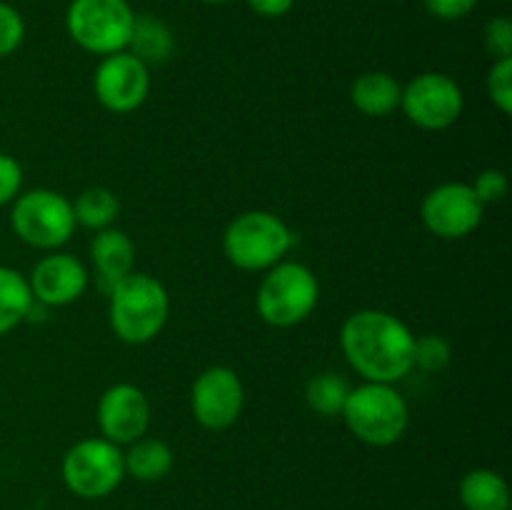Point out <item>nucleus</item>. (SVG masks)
Wrapping results in <instances>:
<instances>
[{
	"label": "nucleus",
	"instance_id": "f257e3e1",
	"mask_svg": "<svg viewBox=\"0 0 512 510\" xmlns=\"http://www.w3.org/2000/svg\"><path fill=\"white\" fill-rule=\"evenodd\" d=\"M415 335L388 310H358L340 328V350L365 383L395 385L413 370Z\"/></svg>",
	"mask_w": 512,
	"mask_h": 510
},
{
	"label": "nucleus",
	"instance_id": "f03ea898",
	"mask_svg": "<svg viewBox=\"0 0 512 510\" xmlns=\"http://www.w3.org/2000/svg\"><path fill=\"white\" fill-rule=\"evenodd\" d=\"M110 328L123 343L145 345L158 338L170 315V295L158 278L130 273L110 288Z\"/></svg>",
	"mask_w": 512,
	"mask_h": 510
},
{
	"label": "nucleus",
	"instance_id": "7ed1b4c3",
	"mask_svg": "<svg viewBox=\"0 0 512 510\" xmlns=\"http://www.w3.org/2000/svg\"><path fill=\"white\" fill-rule=\"evenodd\" d=\"M295 235L280 215L270 210H248L228 223L223 233V253L235 268L265 273L290 253Z\"/></svg>",
	"mask_w": 512,
	"mask_h": 510
},
{
	"label": "nucleus",
	"instance_id": "20e7f679",
	"mask_svg": "<svg viewBox=\"0 0 512 510\" xmlns=\"http://www.w3.org/2000/svg\"><path fill=\"white\" fill-rule=\"evenodd\" d=\"M340 418L360 443L388 448L398 443L408 430L410 408L395 385L363 383L350 390Z\"/></svg>",
	"mask_w": 512,
	"mask_h": 510
},
{
	"label": "nucleus",
	"instance_id": "39448f33",
	"mask_svg": "<svg viewBox=\"0 0 512 510\" xmlns=\"http://www.w3.org/2000/svg\"><path fill=\"white\" fill-rule=\"evenodd\" d=\"M320 283L313 270L298 260H280L260 280L255 310L273 328H293L315 313Z\"/></svg>",
	"mask_w": 512,
	"mask_h": 510
},
{
	"label": "nucleus",
	"instance_id": "423d86ee",
	"mask_svg": "<svg viewBox=\"0 0 512 510\" xmlns=\"http://www.w3.org/2000/svg\"><path fill=\"white\" fill-rule=\"evenodd\" d=\"M135 18L128 0H70L65 30L80 50L105 58L128 50Z\"/></svg>",
	"mask_w": 512,
	"mask_h": 510
},
{
	"label": "nucleus",
	"instance_id": "0eeeda50",
	"mask_svg": "<svg viewBox=\"0 0 512 510\" xmlns=\"http://www.w3.org/2000/svg\"><path fill=\"white\" fill-rule=\"evenodd\" d=\"M10 225L25 245L38 250H58L73 238L78 228L73 203L63 193L50 188H33L20 193L13 200Z\"/></svg>",
	"mask_w": 512,
	"mask_h": 510
},
{
	"label": "nucleus",
	"instance_id": "6e6552de",
	"mask_svg": "<svg viewBox=\"0 0 512 510\" xmlns=\"http://www.w3.org/2000/svg\"><path fill=\"white\" fill-rule=\"evenodd\" d=\"M63 483L73 495L98 500L113 493L125 478V463L120 445L100 438H83L65 453Z\"/></svg>",
	"mask_w": 512,
	"mask_h": 510
},
{
	"label": "nucleus",
	"instance_id": "1a4fd4ad",
	"mask_svg": "<svg viewBox=\"0 0 512 510\" xmlns=\"http://www.w3.org/2000/svg\"><path fill=\"white\" fill-rule=\"evenodd\" d=\"M400 108L418 128L445 130L458 123L463 115L465 95L458 80L430 70V73L415 75L408 85H403Z\"/></svg>",
	"mask_w": 512,
	"mask_h": 510
},
{
	"label": "nucleus",
	"instance_id": "9d476101",
	"mask_svg": "<svg viewBox=\"0 0 512 510\" xmlns=\"http://www.w3.org/2000/svg\"><path fill=\"white\" fill-rule=\"evenodd\" d=\"M485 205L470 183H443L430 190L420 203V220L433 235L443 240L468 238L483 223Z\"/></svg>",
	"mask_w": 512,
	"mask_h": 510
},
{
	"label": "nucleus",
	"instance_id": "9b49d317",
	"mask_svg": "<svg viewBox=\"0 0 512 510\" xmlns=\"http://www.w3.org/2000/svg\"><path fill=\"white\" fill-rule=\"evenodd\" d=\"M243 405V380L228 365L205 368L190 388V410L205 430H228L240 418Z\"/></svg>",
	"mask_w": 512,
	"mask_h": 510
},
{
	"label": "nucleus",
	"instance_id": "f8f14e48",
	"mask_svg": "<svg viewBox=\"0 0 512 510\" xmlns=\"http://www.w3.org/2000/svg\"><path fill=\"white\" fill-rule=\"evenodd\" d=\"M98 103L110 113H133L150 95V68L130 50L100 58L93 75Z\"/></svg>",
	"mask_w": 512,
	"mask_h": 510
},
{
	"label": "nucleus",
	"instance_id": "ddd939ff",
	"mask_svg": "<svg viewBox=\"0 0 512 510\" xmlns=\"http://www.w3.org/2000/svg\"><path fill=\"white\" fill-rule=\"evenodd\" d=\"M150 400L138 385L115 383L98 400V428L105 440L115 445H130L148 435Z\"/></svg>",
	"mask_w": 512,
	"mask_h": 510
},
{
	"label": "nucleus",
	"instance_id": "4468645a",
	"mask_svg": "<svg viewBox=\"0 0 512 510\" xmlns=\"http://www.w3.org/2000/svg\"><path fill=\"white\" fill-rule=\"evenodd\" d=\"M28 283L35 303L45 305V308H63V305L83 298L90 275L75 255L50 250V255L35 263L33 273L28 275Z\"/></svg>",
	"mask_w": 512,
	"mask_h": 510
},
{
	"label": "nucleus",
	"instance_id": "2eb2a0df",
	"mask_svg": "<svg viewBox=\"0 0 512 510\" xmlns=\"http://www.w3.org/2000/svg\"><path fill=\"white\" fill-rule=\"evenodd\" d=\"M90 260H93L100 285L105 288V293H110L118 280L133 273L135 245L123 230L110 225V228L98 230L90 240Z\"/></svg>",
	"mask_w": 512,
	"mask_h": 510
},
{
	"label": "nucleus",
	"instance_id": "dca6fc26",
	"mask_svg": "<svg viewBox=\"0 0 512 510\" xmlns=\"http://www.w3.org/2000/svg\"><path fill=\"white\" fill-rule=\"evenodd\" d=\"M400 98H403V85L383 70L358 75L355 83L350 85V100H353L355 110L368 118H388L400 108Z\"/></svg>",
	"mask_w": 512,
	"mask_h": 510
},
{
	"label": "nucleus",
	"instance_id": "f3484780",
	"mask_svg": "<svg viewBox=\"0 0 512 510\" xmlns=\"http://www.w3.org/2000/svg\"><path fill=\"white\" fill-rule=\"evenodd\" d=\"M125 475H133L140 483H158L173 470L175 455L165 440L143 435L123 450Z\"/></svg>",
	"mask_w": 512,
	"mask_h": 510
},
{
	"label": "nucleus",
	"instance_id": "a211bd4d",
	"mask_svg": "<svg viewBox=\"0 0 512 510\" xmlns=\"http://www.w3.org/2000/svg\"><path fill=\"white\" fill-rule=\"evenodd\" d=\"M460 503L465 510H510V488L495 470L475 468L460 480Z\"/></svg>",
	"mask_w": 512,
	"mask_h": 510
},
{
	"label": "nucleus",
	"instance_id": "6ab92c4d",
	"mask_svg": "<svg viewBox=\"0 0 512 510\" xmlns=\"http://www.w3.org/2000/svg\"><path fill=\"white\" fill-rule=\"evenodd\" d=\"M35 298L30 290L28 275L20 270L0 265V335H8L23 320L33 315Z\"/></svg>",
	"mask_w": 512,
	"mask_h": 510
},
{
	"label": "nucleus",
	"instance_id": "aec40b11",
	"mask_svg": "<svg viewBox=\"0 0 512 510\" xmlns=\"http://www.w3.org/2000/svg\"><path fill=\"white\" fill-rule=\"evenodd\" d=\"M128 50L145 65H160L173 55L175 38L173 30L153 15H138L133 25V35H130Z\"/></svg>",
	"mask_w": 512,
	"mask_h": 510
},
{
	"label": "nucleus",
	"instance_id": "412c9836",
	"mask_svg": "<svg viewBox=\"0 0 512 510\" xmlns=\"http://www.w3.org/2000/svg\"><path fill=\"white\" fill-rule=\"evenodd\" d=\"M353 390L350 380L340 373H318L305 385V403L320 418H340L348 395Z\"/></svg>",
	"mask_w": 512,
	"mask_h": 510
},
{
	"label": "nucleus",
	"instance_id": "4be33fe9",
	"mask_svg": "<svg viewBox=\"0 0 512 510\" xmlns=\"http://www.w3.org/2000/svg\"><path fill=\"white\" fill-rule=\"evenodd\" d=\"M73 213L75 223L98 233L115 223V218L120 215V200L108 188H88L75 198Z\"/></svg>",
	"mask_w": 512,
	"mask_h": 510
},
{
	"label": "nucleus",
	"instance_id": "5701e85b",
	"mask_svg": "<svg viewBox=\"0 0 512 510\" xmlns=\"http://www.w3.org/2000/svg\"><path fill=\"white\" fill-rule=\"evenodd\" d=\"M453 360V345L443 335H415L413 345V368L438 373Z\"/></svg>",
	"mask_w": 512,
	"mask_h": 510
},
{
	"label": "nucleus",
	"instance_id": "b1692460",
	"mask_svg": "<svg viewBox=\"0 0 512 510\" xmlns=\"http://www.w3.org/2000/svg\"><path fill=\"white\" fill-rule=\"evenodd\" d=\"M488 95L495 108L503 115L512 113V58L495 60L493 68L488 70Z\"/></svg>",
	"mask_w": 512,
	"mask_h": 510
},
{
	"label": "nucleus",
	"instance_id": "393cba45",
	"mask_svg": "<svg viewBox=\"0 0 512 510\" xmlns=\"http://www.w3.org/2000/svg\"><path fill=\"white\" fill-rule=\"evenodd\" d=\"M25 20L18 8L0 0V58H8L23 45Z\"/></svg>",
	"mask_w": 512,
	"mask_h": 510
},
{
	"label": "nucleus",
	"instance_id": "a878e982",
	"mask_svg": "<svg viewBox=\"0 0 512 510\" xmlns=\"http://www.w3.org/2000/svg\"><path fill=\"white\" fill-rule=\"evenodd\" d=\"M483 43L495 60L512 58V20L508 15H498L485 23Z\"/></svg>",
	"mask_w": 512,
	"mask_h": 510
},
{
	"label": "nucleus",
	"instance_id": "bb28decb",
	"mask_svg": "<svg viewBox=\"0 0 512 510\" xmlns=\"http://www.w3.org/2000/svg\"><path fill=\"white\" fill-rule=\"evenodd\" d=\"M470 185H473L475 195H478V200L483 205L500 203V200L508 195V175L498 168L483 170V173L475 178V183H470Z\"/></svg>",
	"mask_w": 512,
	"mask_h": 510
},
{
	"label": "nucleus",
	"instance_id": "cd10ccee",
	"mask_svg": "<svg viewBox=\"0 0 512 510\" xmlns=\"http://www.w3.org/2000/svg\"><path fill=\"white\" fill-rule=\"evenodd\" d=\"M23 190V168L8 153H0V208L10 205Z\"/></svg>",
	"mask_w": 512,
	"mask_h": 510
},
{
	"label": "nucleus",
	"instance_id": "c85d7f7f",
	"mask_svg": "<svg viewBox=\"0 0 512 510\" xmlns=\"http://www.w3.org/2000/svg\"><path fill=\"white\" fill-rule=\"evenodd\" d=\"M480 0H423L425 10L438 20H463L478 8Z\"/></svg>",
	"mask_w": 512,
	"mask_h": 510
},
{
	"label": "nucleus",
	"instance_id": "c756f323",
	"mask_svg": "<svg viewBox=\"0 0 512 510\" xmlns=\"http://www.w3.org/2000/svg\"><path fill=\"white\" fill-rule=\"evenodd\" d=\"M245 3L260 18H283L293 10L295 0H245Z\"/></svg>",
	"mask_w": 512,
	"mask_h": 510
},
{
	"label": "nucleus",
	"instance_id": "7c9ffc66",
	"mask_svg": "<svg viewBox=\"0 0 512 510\" xmlns=\"http://www.w3.org/2000/svg\"><path fill=\"white\" fill-rule=\"evenodd\" d=\"M200 3H208V5H225V3H230V0H200Z\"/></svg>",
	"mask_w": 512,
	"mask_h": 510
},
{
	"label": "nucleus",
	"instance_id": "2f4dec72",
	"mask_svg": "<svg viewBox=\"0 0 512 510\" xmlns=\"http://www.w3.org/2000/svg\"><path fill=\"white\" fill-rule=\"evenodd\" d=\"M500 3H505V0H500Z\"/></svg>",
	"mask_w": 512,
	"mask_h": 510
}]
</instances>
